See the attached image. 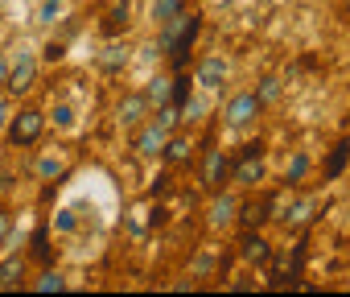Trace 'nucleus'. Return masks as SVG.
<instances>
[{"mask_svg": "<svg viewBox=\"0 0 350 297\" xmlns=\"http://www.w3.org/2000/svg\"><path fill=\"white\" fill-rule=\"evenodd\" d=\"M264 107H260V99H256V91H239V95H231V103H227V124L231 128H247V124H256V116H260Z\"/></svg>", "mask_w": 350, "mask_h": 297, "instance_id": "nucleus-7", "label": "nucleus"}, {"mask_svg": "<svg viewBox=\"0 0 350 297\" xmlns=\"http://www.w3.org/2000/svg\"><path fill=\"white\" fill-rule=\"evenodd\" d=\"M25 268H29V260H25V256H9V260H0V293H9V289H25Z\"/></svg>", "mask_w": 350, "mask_h": 297, "instance_id": "nucleus-12", "label": "nucleus"}, {"mask_svg": "<svg viewBox=\"0 0 350 297\" xmlns=\"http://www.w3.org/2000/svg\"><path fill=\"white\" fill-rule=\"evenodd\" d=\"M42 132H46V112H38V107H21V112L9 116V124H5V136H9L13 148H29V144H38Z\"/></svg>", "mask_w": 350, "mask_h": 297, "instance_id": "nucleus-1", "label": "nucleus"}, {"mask_svg": "<svg viewBox=\"0 0 350 297\" xmlns=\"http://www.w3.org/2000/svg\"><path fill=\"white\" fill-rule=\"evenodd\" d=\"M346 162H350V140H338L329 148V157H325V182H338L342 170H346Z\"/></svg>", "mask_w": 350, "mask_h": 297, "instance_id": "nucleus-15", "label": "nucleus"}, {"mask_svg": "<svg viewBox=\"0 0 350 297\" xmlns=\"http://www.w3.org/2000/svg\"><path fill=\"white\" fill-rule=\"evenodd\" d=\"M54 227H58V231H75V215H70V211H58V215H54Z\"/></svg>", "mask_w": 350, "mask_h": 297, "instance_id": "nucleus-33", "label": "nucleus"}, {"mask_svg": "<svg viewBox=\"0 0 350 297\" xmlns=\"http://www.w3.org/2000/svg\"><path fill=\"white\" fill-rule=\"evenodd\" d=\"M264 148H268L264 140H247V144H239V153H235V157H264Z\"/></svg>", "mask_w": 350, "mask_h": 297, "instance_id": "nucleus-31", "label": "nucleus"}, {"mask_svg": "<svg viewBox=\"0 0 350 297\" xmlns=\"http://www.w3.org/2000/svg\"><path fill=\"white\" fill-rule=\"evenodd\" d=\"M235 207H239V203H235L227 190H223V194L215 190V198H211V211H206V223H211L215 231H219V227H227V223L235 219Z\"/></svg>", "mask_w": 350, "mask_h": 297, "instance_id": "nucleus-13", "label": "nucleus"}, {"mask_svg": "<svg viewBox=\"0 0 350 297\" xmlns=\"http://www.w3.org/2000/svg\"><path fill=\"white\" fill-rule=\"evenodd\" d=\"M227 75H231V62H227L223 54H206V58H198V66H194V83H198L202 91H219V87L227 83Z\"/></svg>", "mask_w": 350, "mask_h": 297, "instance_id": "nucleus-5", "label": "nucleus"}, {"mask_svg": "<svg viewBox=\"0 0 350 297\" xmlns=\"http://www.w3.org/2000/svg\"><path fill=\"white\" fill-rule=\"evenodd\" d=\"M305 174H309V153H293L284 166V182H301Z\"/></svg>", "mask_w": 350, "mask_h": 297, "instance_id": "nucleus-27", "label": "nucleus"}, {"mask_svg": "<svg viewBox=\"0 0 350 297\" xmlns=\"http://www.w3.org/2000/svg\"><path fill=\"white\" fill-rule=\"evenodd\" d=\"M190 70H173V91H169V103L173 107H186V99H190Z\"/></svg>", "mask_w": 350, "mask_h": 297, "instance_id": "nucleus-19", "label": "nucleus"}, {"mask_svg": "<svg viewBox=\"0 0 350 297\" xmlns=\"http://www.w3.org/2000/svg\"><path fill=\"white\" fill-rule=\"evenodd\" d=\"M161 162L173 166V170L190 166V162H194V136H186V132H169V136H165V148H161Z\"/></svg>", "mask_w": 350, "mask_h": 297, "instance_id": "nucleus-9", "label": "nucleus"}, {"mask_svg": "<svg viewBox=\"0 0 350 297\" xmlns=\"http://www.w3.org/2000/svg\"><path fill=\"white\" fill-rule=\"evenodd\" d=\"M9 231H13V219H9V211H5V203H0V244L9 240Z\"/></svg>", "mask_w": 350, "mask_h": 297, "instance_id": "nucleus-34", "label": "nucleus"}, {"mask_svg": "<svg viewBox=\"0 0 350 297\" xmlns=\"http://www.w3.org/2000/svg\"><path fill=\"white\" fill-rule=\"evenodd\" d=\"M235 219H239L243 227H264V223H268V198H247V203H239V207H235Z\"/></svg>", "mask_w": 350, "mask_h": 297, "instance_id": "nucleus-14", "label": "nucleus"}, {"mask_svg": "<svg viewBox=\"0 0 350 297\" xmlns=\"http://www.w3.org/2000/svg\"><path fill=\"white\" fill-rule=\"evenodd\" d=\"M272 240L260 231V227H247L243 231V240H239V256L247 260V264H256V268H268V260H272Z\"/></svg>", "mask_w": 350, "mask_h": 297, "instance_id": "nucleus-6", "label": "nucleus"}, {"mask_svg": "<svg viewBox=\"0 0 350 297\" xmlns=\"http://www.w3.org/2000/svg\"><path fill=\"white\" fill-rule=\"evenodd\" d=\"M38 66H42V58H38L33 50H21V54L9 62V83H5V91L17 95V99H25V91H33V83H38Z\"/></svg>", "mask_w": 350, "mask_h": 297, "instance_id": "nucleus-2", "label": "nucleus"}, {"mask_svg": "<svg viewBox=\"0 0 350 297\" xmlns=\"http://www.w3.org/2000/svg\"><path fill=\"white\" fill-rule=\"evenodd\" d=\"M62 54H66V42H50L46 46V62H58Z\"/></svg>", "mask_w": 350, "mask_h": 297, "instance_id": "nucleus-35", "label": "nucleus"}, {"mask_svg": "<svg viewBox=\"0 0 350 297\" xmlns=\"http://www.w3.org/2000/svg\"><path fill=\"white\" fill-rule=\"evenodd\" d=\"M165 128L161 124H152V120H144V124H136V132H132V148L140 157H161V148H165Z\"/></svg>", "mask_w": 350, "mask_h": 297, "instance_id": "nucleus-8", "label": "nucleus"}, {"mask_svg": "<svg viewBox=\"0 0 350 297\" xmlns=\"http://www.w3.org/2000/svg\"><path fill=\"white\" fill-rule=\"evenodd\" d=\"M103 62H107V70H116L120 62H128V50H120V46H111V54H107Z\"/></svg>", "mask_w": 350, "mask_h": 297, "instance_id": "nucleus-32", "label": "nucleus"}, {"mask_svg": "<svg viewBox=\"0 0 350 297\" xmlns=\"http://www.w3.org/2000/svg\"><path fill=\"white\" fill-rule=\"evenodd\" d=\"M62 289H66V276H62V272H54L50 264H46V272L33 281V293H62Z\"/></svg>", "mask_w": 350, "mask_h": 297, "instance_id": "nucleus-21", "label": "nucleus"}, {"mask_svg": "<svg viewBox=\"0 0 350 297\" xmlns=\"http://www.w3.org/2000/svg\"><path fill=\"white\" fill-rule=\"evenodd\" d=\"M182 9H186V0H152V21L165 25L169 17H178Z\"/></svg>", "mask_w": 350, "mask_h": 297, "instance_id": "nucleus-22", "label": "nucleus"}, {"mask_svg": "<svg viewBox=\"0 0 350 297\" xmlns=\"http://www.w3.org/2000/svg\"><path fill=\"white\" fill-rule=\"evenodd\" d=\"M313 211H317V198L313 194H305V198H293V207H288V227H309V219H313Z\"/></svg>", "mask_w": 350, "mask_h": 297, "instance_id": "nucleus-17", "label": "nucleus"}, {"mask_svg": "<svg viewBox=\"0 0 350 297\" xmlns=\"http://www.w3.org/2000/svg\"><path fill=\"white\" fill-rule=\"evenodd\" d=\"M152 124H161L165 132H173V128L182 124V107H173V103H161V107H157V116H152Z\"/></svg>", "mask_w": 350, "mask_h": 297, "instance_id": "nucleus-25", "label": "nucleus"}, {"mask_svg": "<svg viewBox=\"0 0 350 297\" xmlns=\"http://www.w3.org/2000/svg\"><path fill=\"white\" fill-rule=\"evenodd\" d=\"M169 91H173V79H165V75H161V79H152V83H148V91H144L148 107H152V103H157V107H161V103H169Z\"/></svg>", "mask_w": 350, "mask_h": 297, "instance_id": "nucleus-23", "label": "nucleus"}, {"mask_svg": "<svg viewBox=\"0 0 350 297\" xmlns=\"http://www.w3.org/2000/svg\"><path fill=\"white\" fill-rule=\"evenodd\" d=\"M198 34H202V17H198V13H190V21L182 25V34L165 46V54H169V66H173V70H190V54H194Z\"/></svg>", "mask_w": 350, "mask_h": 297, "instance_id": "nucleus-3", "label": "nucleus"}, {"mask_svg": "<svg viewBox=\"0 0 350 297\" xmlns=\"http://www.w3.org/2000/svg\"><path fill=\"white\" fill-rule=\"evenodd\" d=\"M58 174H66V162H62L58 153H46V157L38 162V178H46V182H50V178H58Z\"/></svg>", "mask_w": 350, "mask_h": 297, "instance_id": "nucleus-26", "label": "nucleus"}, {"mask_svg": "<svg viewBox=\"0 0 350 297\" xmlns=\"http://www.w3.org/2000/svg\"><path fill=\"white\" fill-rule=\"evenodd\" d=\"M227 178H231V153L219 148V144H211L202 153V190L215 194L219 186H227Z\"/></svg>", "mask_w": 350, "mask_h": 297, "instance_id": "nucleus-4", "label": "nucleus"}, {"mask_svg": "<svg viewBox=\"0 0 350 297\" xmlns=\"http://www.w3.org/2000/svg\"><path fill=\"white\" fill-rule=\"evenodd\" d=\"M116 116H120V124H124V128L144 124V116H148V99H144V91L124 95V99H120V107H116Z\"/></svg>", "mask_w": 350, "mask_h": 297, "instance_id": "nucleus-11", "label": "nucleus"}, {"mask_svg": "<svg viewBox=\"0 0 350 297\" xmlns=\"http://www.w3.org/2000/svg\"><path fill=\"white\" fill-rule=\"evenodd\" d=\"M62 13H66V0H46L42 13H38V21H42V25H58Z\"/></svg>", "mask_w": 350, "mask_h": 297, "instance_id": "nucleus-29", "label": "nucleus"}, {"mask_svg": "<svg viewBox=\"0 0 350 297\" xmlns=\"http://www.w3.org/2000/svg\"><path fill=\"white\" fill-rule=\"evenodd\" d=\"M50 120H54V124H58V128H70V124H75V112H70V107H66V103H58V107H54V112H50Z\"/></svg>", "mask_w": 350, "mask_h": 297, "instance_id": "nucleus-30", "label": "nucleus"}, {"mask_svg": "<svg viewBox=\"0 0 350 297\" xmlns=\"http://www.w3.org/2000/svg\"><path fill=\"white\" fill-rule=\"evenodd\" d=\"M5 83H9V58L0 54V91H5Z\"/></svg>", "mask_w": 350, "mask_h": 297, "instance_id": "nucleus-36", "label": "nucleus"}, {"mask_svg": "<svg viewBox=\"0 0 350 297\" xmlns=\"http://www.w3.org/2000/svg\"><path fill=\"white\" fill-rule=\"evenodd\" d=\"M293 198H297V194H293V182H288V186H280L276 194H268V219L284 223V219H288V207H293Z\"/></svg>", "mask_w": 350, "mask_h": 297, "instance_id": "nucleus-16", "label": "nucleus"}, {"mask_svg": "<svg viewBox=\"0 0 350 297\" xmlns=\"http://www.w3.org/2000/svg\"><path fill=\"white\" fill-rule=\"evenodd\" d=\"M272 5H284V0H272Z\"/></svg>", "mask_w": 350, "mask_h": 297, "instance_id": "nucleus-38", "label": "nucleus"}, {"mask_svg": "<svg viewBox=\"0 0 350 297\" xmlns=\"http://www.w3.org/2000/svg\"><path fill=\"white\" fill-rule=\"evenodd\" d=\"M29 256H33L38 264H50V260H54V248H50V231H46V227L33 231V252H29Z\"/></svg>", "mask_w": 350, "mask_h": 297, "instance_id": "nucleus-24", "label": "nucleus"}, {"mask_svg": "<svg viewBox=\"0 0 350 297\" xmlns=\"http://www.w3.org/2000/svg\"><path fill=\"white\" fill-rule=\"evenodd\" d=\"M231 182L252 190L256 182H264V157H235L231 162Z\"/></svg>", "mask_w": 350, "mask_h": 297, "instance_id": "nucleus-10", "label": "nucleus"}, {"mask_svg": "<svg viewBox=\"0 0 350 297\" xmlns=\"http://www.w3.org/2000/svg\"><path fill=\"white\" fill-rule=\"evenodd\" d=\"M5 124H9V107L0 103V132H5Z\"/></svg>", "mask_w": 350, "mask_h": 297, "instance_id": "nucleus-37", "label": "nucleus"}, {"mask_svg": "<svg viewBox=\"0 0 350 297\" xmlns=\"http://www.w3.org/2000/svg\"><path fill=\"white\" fill-rule=\"evenodd\" d=\"M284 95V87H280V79L276 75H268V79H260V87H256V99H260V107H268V103H276Z\"/></svg>", "mask_w": 350, "mask_h": 297, "instance_id": "nucleus-20", "label": "nucleus"}, {"mask_svg": "<svg viewBox=\"0 0 350 297\" xmlns=\"http://www.w3.org/2000/svg\"><path fill=\"white\" fill-rule=\"evenodd\" d=\"M128 13H132V9H128V0H124V5H116V9L107 13L103 29H107V34H120V29H128Z\"/></svg>", "mask_w": 350, "mask_h": 297, "instance_id": "nucleus-28", "label": "nucleus"}, {"mask_svg": "<svg viewBox=\"0 0 350 297\" xmlns=\"http://www.w3.org/2000/svg\"><path fill=\"white\" fill-rule=\"evenodd\" d=\"M161 215H165V211H157V215H152V211L140 203V207H132V211H128V231H132V235H144L152 223H161Z\"/></svg>", "mask_w": 350, "mask_h": 297, "instance_id": "nucleus-18", "label": "nucleus"}]
</instances>
